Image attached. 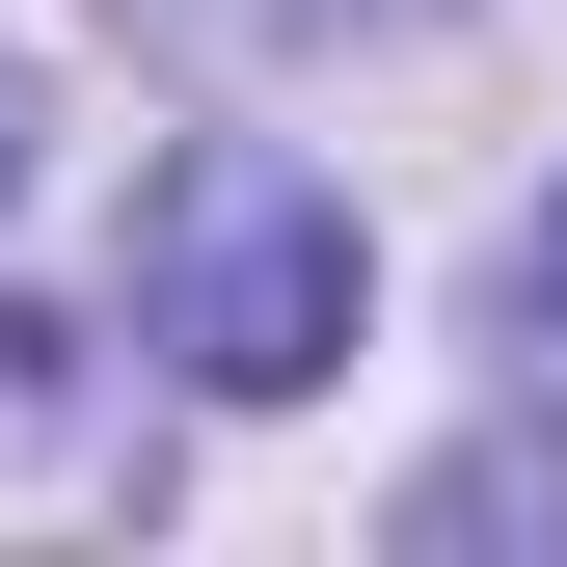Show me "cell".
<instances>
[{"mask_svg": "<svg viewBox=\"0 0 567 567\" xmlns=\"http://www.w3.org/2000/svg\"><path fill=\"white\" fill-rule=\"evenodd\" d=\"M351 189L298 163V135H189L163 189H135V351H189L217 405H298V379H351Z\"/></svg>", "mask_w": 567, "mask_h": 567, "instance_id": "6da1fadb", "label": "cell"}, {"mask_svg": "<svg viewBox=\"0 0 567 567\" xmlns=\"http://www.w3.org/2000/svg\"><path fill=\"white\" fill-rule=\"evenodd\" d=\"M540 324H567V217H540Z\"/></svg>", "mask_w": 567, "mask_h": 567, "instance_id": "277c9868", "label": "cell"}, {"mask_svg": "<svg viewBox=\"0 0 567 567\" xmlns=\"http://www.w3.org/2000/svg\"><path fill=\"white\" fill-rule=\"evenodd\" d=\"M0 189H28V82H0Z\"/></svg>", "mask_w": 567, "mask_h": 567, "instance_id": "3957f363", "label": "cell"}, {"mask_svg": "<svg viewBox=\"0 0 567 567\" xmlns=\"http://www.w3.org/2000/svg\"><path fill=\"white\" fill-rule=\"evenodd\" d=\"M109 514H163V433L82 379V324L0 298V540H109Z\"/></svg>", "mask_w": 567, "mask_h": 567, "instance_id": "7a4b0ae2", "label": "cell"}]
</instances>
